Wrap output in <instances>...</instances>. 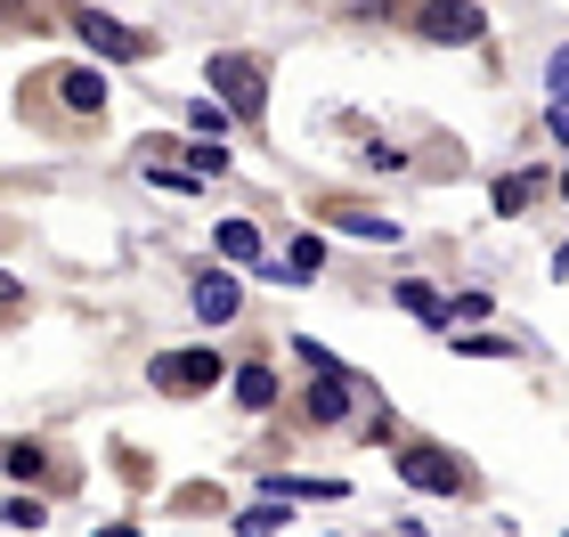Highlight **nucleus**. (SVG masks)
I'll return each mask as SVG.
<instances>
[{"instance_id":"obj_1","label":"nucleus","mask_w":569,"mask_h":537,"mask_svg":"<svg viewBox=\"0 0 569 537\" xmlns=\"http://www.w3.org/2000/svg\"><path fill=\"white\" fill-rule=\"evenodd\" d=\"M203 73H212V90L228 98V107H237V122H261V107H269V73L252 66V58H203Z\"/></svg>"},{"instance_id":"obj_2","label":"nucleus","mask_w":569,"mask_h":537,"mask_svg":"<svg viewBox=\"0 0 569 537\" xmlns=\"http://www.w3.org/2000/svg\"><path fill=\"white\" fill-rule=\"evenodd\" d=\"M154 391H171V399H196L203 382H220V358L212 350H171V358H154Z\"/></svg>"},{"instance_id":"obj_3","label":"nucleus","mask_w":569,"mask_h":537,"mask_svg":"<svg viewBox=\"0 0 569 537\" xmlns=\"http://www.w3.org/2000/svg\"><path fill=\"white\" fill-rule=\"evenodd\" d=\"M431 41H480V0H423Z\"/></svg>"},{"instance_id":"obj_4","label":"nucleus","mask_w":569,"mask_h":537,"mask_svg":"<svg viewBox=\"0 0 569 537\" xmlns=\"http://www.w3.org/2000/svg\"><path fill=\"white\" fill-rule=\"evenodd\" d=\"M399 480L407 489H431V497H448L456 489V465L439 448H399Z\"/></svg>"},{"instance_id":"obj_5","label":"nucleus","mask_w":569,"mask_h":537,"mask_svg":"<svg viewBox=\"0 0 569 537\" xmlns=\"http://www.w3.org/2000/svg\"><path fill=\"white\" fill-rule=\"evenodd\" d=\"M237 301L244 294H237V277H228V269H203L196 277V318L203 326H228V318H237Z\"/></svg>"},{"instance_id":"obj_6","label":"nucleus","mask_w":569,"mask_h":537,"mask_svg":"<svg viewBox=\"0 0 569 537\" xmlns=\"http://www.w3.org/2000/svg\"><path fill=\"white\" fill-rule=\"evenodd\" d=\"M73 24H82V41L98 49V58H139V33H131V24H114V17H98V9H82V17H73Z\"/></svg>"},{"instance_id":"obj_7","label":"nucleus","mask_w":569,"mask_h":537,"mask_svg":"<svg viewBox=\"0 0 569 537\" xmlns=\"http://www.w3.org/2000/svg\"><path fill=\"white\" fill-rule=\"evenodd\" d=\"M537 196H546V171H529V163L497 179V212H505V220H512V212H529Z\"/></svg>"},{"instance_id":"obj_8","label":"nucleus","mask_w":569,"mask_h":537,"mask_svg":"<svg viewBox=\"0 0 569 537\" xmlns=\"http://www.w3.org/2000/svg\"><path fill=\"white\" fill-rule=\"evenodd\" d=\"M309 416H318V424H342V416H350V382H342V375L309 382Z\"/></svg>"},{"instance_id":"obj_9","label":"nucleus","mask_w":569,"mask_h":537,"mask_svg":"<svg viewBox=\"0 0 569 537\" xmlns=\"http://www.w3.org/2000/svg\"><path fill=\"white\" fill-rule=\"evenodd\" d=\"M399 310H407V318H423V326H448V301H439L423 277H407V286H399Z\"/></svg>"},{"instance_id":"obj_10","label":"nucleus","mask_w":569,"mask_h":537,"mask_svg":"<svg viewBox=\"0 0 569 537\" xmlns=\"http://www.w3.org/2000/svg\"><path fill=\"white\" fill-rule=\"evenodd\" d=\"M212 245L228 252V261H261V228H252V220H220Z\"/></svg>"},{"instance_id":"obj_11","label":"nucleus","mask_w":569,"mask_h":537,"mask_svg":"<svg viewBox=\"0 0 569 537\" xmlns=\"http://www.w3.org/2000/svg\"><path fill=\"white\" fill-rule=\"evenodd\" d=\"M269 399H277V375H269V367H237V407H252V416H261Z\"/></svg>"},{"instance_id":"obj_12","label":"nucleus","mask_w":569,"mask_h":537,"mask_svg":"<svg viewBox=\"0 0 569 537\" xmlns=\"http://www.w3.org/2000/svg\"><path fill=\"white\" fill-rule=\"evenodd\" d=\"M228 115H237L228 98H196V107H188V131H196V139H220V131H228Z\"/></svg>"},{"instance_id":"obj_13","label":"nucleus","mask_w":569,"mask_h":537,"mask_svg":"<svg viewBox=\"0 0 569 537\" xmlns=\"http://www.w3.org/2000/svg\"><path fill=\"white\" fill-rule=\"evenodd\" d=\"M66 107L73 115H98V107H107V82H98V73H66Z\"/></svg>"},{"instance_id":"obj_14","label":"nucleus","mask_w":569,"mask_h":537,"mask_svg":"<svg viewBox=\"0 0 569 537\" xmlns=\"http://www.w3.org/2000/svg\"><path fill=\"white\" fill-rule=\"evenodd\" d=\"M284 521H293V514H284V489L277 497H261V505H244V514H237V529L252 537V529H284Z\"/></svg>"},{"instance_id":"obj_15","label":"nucleus","mask_w":569,"mask_h":537,"mask_svg":"<svg viewBox=\"0 0 569 537\" xmlns=\"http://www.w3.org/2000/svg\"><path fill=\"white\" fill-rule=\"evenodd\" d=\"M326 269V237H301L293 252H284V277H293V286H301V277H318Z\"/></svg>"},{"instance_id":"obj_16","label":"nucleus","mask_w":569,"mask_h":537,"mask_svg":"<svg viewBox=\"0 0 569 537\" xmlns=\"http://www.w3.org/2000/svg\"><path fill=\"white\" fill-rule=\"evenodd\" d=\"M333 220H342L350 237H375V245H391V237H399V220H382V212H333Z\"/></svg>"},{"instance_id":"obj_17","label":"nucleus","mask_w":569,"mask_h":537,"mask_svg":"<svg viewBox=\"0 0 569 537\" xmlns=\"http://www.w3.org/2000/svg\"><path fill=\"white\" fill-rule=\"evenodd\" d=\"M147 179H154L163 196H196V188H203V171H171V163H147Z\"/></svg>"},{"instance_id":"obj_18","label":"nucleus","mask_w":569,"mask_h":537,"mask_svg":"<svg viewBox=\"0 0 569 537\" xmlns=\"http://www.w3.org/2000/svg\"><path fill=\"white\" fill-rule=\"evenodd\" d=\"M456 350H463V358H512V342H505V335H463Z\"/></svg>"},{"instance_id":"obj_19","label":"nucleus","mask_w":569,"mask_h":537,"mask_svg":"<svg viewBox=\"0 0 569 537\" xmlns=\"http://www.w3.org/2000/svg\"><path fill=\"white\" fill-rule=\"evenodd\" d=\"M472 318H488V294H456L448 301V326H472Z\"/></svg>"},{"instance_id":"obj_20","label":"nucleus","mask_w":569,"mask_h":537,"mask_svg":"<svg viewBox=\"0 0 569 537\" xmlns=\"http://www.w3.org/2000/svg\"><path fill=\"white\" fill-rule=\"evenodd\" d=\"M546 90H553V107H569V49H553V66H546Z\"/></svg>"},{"instance_id":"obj_21","label":"nucleus","mask_w":569,"mask_h":537,"mask_svg":"<svg viewBox=\"0 0 569 537\" xmlns=\"http://www.w3.org/2000/svg\"><path fill=\"white\" fill-rule=\"evenodd\" d=\"M188 171H203V179H212V171H228V156H220V139H203L196 156H188Z\"/></svg>"},{"instance_id":"obj_22","label":"nucleus","mask_w":569,"mask_h":537,"mask_svg":"<svg viewBox=\"0 0 569 537\" xmlns=\"http://www.w3.org/2000/svg\"><path fill=\"white\" fill-rule=\"evenodd\" d=\"M33 473H41V448L17 440V448H9V480H33Z\"/></svg>"},{"instance_id":"obj_23","label":"nucleus","mask_w":569,"mask_h":537,"mask_svg":"<svg viewBox=\"0 0 569 537\" xmlns=\"http://www.w3.org/2000/svg\"><path fill=\"white\" fill-rule=\"evenodd\" d=\"M41 521H49V514H41L33 497H9V529H41Z\"/></svg>"},{"instance_id":"obj_24","label":"nucleus","mask_w":569,"mask_h":537,"mask_svg":"<svg viewBox=\"0 0 569 537\" xmlns=\"http://www.w3.org/2000/svg\"><path fill=\"white\" fill-rule=\"evenodd\" d=\"M546 122H553V139H561V147H569V107H553V115H546Z\"/></svg>"},{"instance_id":"obj_25","label":"nucleus","mask_w":569,"mask_h":537,"mask_svg":"<svg viewBox=\"0 0 569 537\" xmlns=\"http://www.w3.org/2000/svg\"><path fill=\"white\" fill-rule=\"evenodd\" d=\"M553 277H569V245H561V252H553Z\"/></svg>"},{"instance_id":"obj_26","label":"nucleus","mask_w":569,"mask_h":537,"mask_svg":"<svg viewBox=\"0 0 569 537\" xmlns=\"http://www.w3.org/2000/svg\"><path fill=\"white\" fill-rule=\"evenodd\" d=\"M561 196H569V171H561Z\"/></svg>"}]
</instances>
